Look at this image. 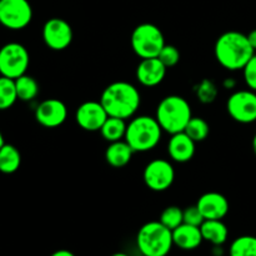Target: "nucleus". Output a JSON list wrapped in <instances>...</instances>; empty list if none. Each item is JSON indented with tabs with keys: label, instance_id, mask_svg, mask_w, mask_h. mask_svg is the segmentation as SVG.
<instances>
[{
	"label": "nucleus",
	"instance_id": "nucleus-4",
	"mask_svg": "<svg viewBox=\"0 0 256 256\" xmlns=\"http://www.w3.org/2000/svg\"><path fill=\"white\" fill-rule=\"evenodd\" d=\"M162 135V129L156 118L139 115L132 118L129 122L124 140L135 152H146L159 144Z\"/></svg>",
	"mask_w": 256,
	"mask_h": 256
},
{
	"label": "nucleus",
	"instance_id": "nucleus-1",
	"mask_svg": "<svg viewBox=\"0 0 256 256\" xmlns=\"http://www.w3.org/2000/svg\"><path fill=\"white\" fill-rule=\"evenodd\" d=\"M214 54L218 62L230 72L244 69L255 50L249 42L248 35L230 30L218 38L214 46Z\"/></svg>",
	"mask_w": 256,
	"mask_h": 256
},
{
	"label": "nucleus",
	"instance_id": "nucleus-28",
	"mask_svg": "<svg viewBox=\"0 0 256 256\" xmlns=\"http://www.w3.org/2000/svg\"><path fill=\"white\" fill-rule=\"evenodd\" d=\"M159 60L169 69V68L175 66L180 60V52L176 46L170 44H165L162 52L159 54Z\"/></svg>",
	"mask_w": 256,
	"mask_h": 256
},
{
	"label": "nucleus",
	"instance_id": "nucleus-32",
	"mask_svg": "<svg viewBox=\"0 0 256 256\" xmlns=\"http://www.w3.org/2000/svg\"><path fill=\"white\" fill-rule=\"evenodd\" d=\"M50 256H75V254L72 252H70V250L60 249V250H56V252H52Z\"/></svg>",
	"mask_w": 256,
	"mask_h": 256
},
{
	"label": "nucleus",
	"instance_id": "nucleus-20",
	"mask_svg": "<svg viewBox=\"0 0 256 256\" xmlns=\"http://www.w3.org/2000/svg\"><path fill=\"white\" fill-rule=\"evenodd\" d=\"M22 165V154L14 145L6 144L0 149V172L14 174Z\"/></svg>",
	"mask_w": 256,
	"mask_h": 256
},
{
	"label": "nucleus",
	"instance_id": "nucleus-36",
	"mask_svg": "<svg viewBox=\"0 0 256 256\" xmlns=\"http://www.w3.org/2000/svg\"><path fill=\"white\" fill-rule=\"evenodd\" d=\"M112 256H130L129 254H126V252H115V254H112Z\"/></svg>",
	"mask_w": 256,
	"mask_h": 256
},
{
	"label": "nucleus",
	"instance_id": "nucleus-22",
	"mask_svg": "<svg viewBox=\"0 0 256 256\" xmlns=\"http://www.w3.org/2000/svg\"><path fill=\"white\" fill-rule=\"evenodd\" d=\"M15 88H16L18 100L22 102H32L39 94V84L36 80L30 75L24 74L15 79Z\"/></svg>",
	"mask_w": 256,
	"mask_h": 256
},
{
	"label": "nucleus",
	"instance_id": "nucleus-9",
	"mask_svg": "<svg viewBox=\"0 0 256 256\" xmlns=\"http://www.w3.org/2000/svg\"><path fill=\"white\" fill-rule=\"evenodd\" d=\"M226 110L230 118L240 124L256 122V92L238 90L232 92L226 102Z\"/></svg>",
	"mask_w": 256,
	"mask_h": 256
},
{
	"label": "nucleus",
	"instance_id": "nucleus-10",
	"mask_svg": "<svg viewBox=\"0 0 256 256\" xmlns=\"http://www.w3.org/2000/svg\"><path fill=\"white\" fill-rule=\"evenodd\" d=\"M142 179L145 185L152 192H165L174 182L175 169L169 160L154 159L145 166Z\"/></svg>",
	"mask_w": 256,
	"mask_h": 256
},
{
	"label": "nucleus",
	"instance_id": "nucleus-5",
	"mask_svg": "<svg viewBox=\"0 0 256 256\" xmlns=\"http://www.w3.org/2000/svg\"><path fill=\"white\" fill-rule=\"evenodd\" d=\"M172 246V232L160 222H146L138 232L136 248L142 256H168Z\"/></svg>",
	"mask_w": 256,
	"mask_h": 256
},
{
	"label": "nucleus",
	"instance_id": "nucleus-21",
	"mask_svg": "<svg viewBox=\"0 0 256 256\" xmlns=\"http://www.w3.org/2000/svg\"><path fill=\"white\" fill-rule=\"evenodd\" d=\"M126 126V120L120 119V118L108 116L104 125L100 129V134L104 138V140H106L109 142H119V140L125 139Z\"/></svg>",
	"mask_w": 256,
	"mask_h": 256
},
{
	"label": "nucleus",
	"instance_id": "nucleus-11",
	"mask_svg": "<svg viewBox=\"0 0 256 256\" xmlns=\"http://www.w3.org/2000/svg\"><path fill=\"white\" fill-rule=\"evenodd\" d=\"M72 39V25L62 18H52L42 26V40L49 49L62 52L70 46Z\"/></svg>",
	"mask_w": 256,
	"mask_h": 256
},
{
	"label": "nucleus",
	"instance_id": "nucleus-26",
	"mask_svg": "<svg viewBox=\"0 0 256 256\" xmlns=\"http://www.w3.org/2000/svg\"><path fill=\"white\" fill-rule=\"evenodd\" d=\"M159 222L172 232L184 222V210L180 209L179 206H175V205L165 208L160 214Z\"/></svg>",
	"mask_w": 256,
	"mask_h": 256
},
{
	"label": "nucleus",
	"instance_id": "nucleus-16",
	"mask_svg": "<svg viewBox=\"0 0 256 256\" xmlns=\"http://www.w3.org/2000/svg\"><path fill=\"white\" fill-rule=\"evenodd\" d=\"M168 154L175 162H188L195 155V142L185 132L172 134L168 142Z\"/></svg>",
	"mask_w": 256,
	"mask_h": 256
},
{
	"label": "nucleus",
	"instance_id": "nucleus-19",
	"mask_svg": "<svg viewBox=\"0 0 256 256\" xmlns=\"http://www.w3.org/2000/svg\"><path fill=\"white\" fill-rule=\"evenodd\" d=\"M200 230L204 242H210L212 246H222L229 238V230L222 220H204Z\"/></svg>",
	"mask_w": 256,
	"mask_h": 256
},
{
	"label": "nucleus",
	"instance_id": "nucleus-18",
	"mask_svg": "<svg viewBox=\"0 0 256 256\" xmlns=\"http://www.w3.org/2000/svg\"><path fill=\"white\" fill-rule=\"evenodd\" d=\"M134 152L132 146L125 140H119V142H110L105 150V160L110 166L119 169L129 164Z\"/></svg>",
	"mask_w": 256,
	"mask_h": 256
},
{
	"label": "nucleus",
	"instance_id": "nucleus-3",
	"mask_svg": "<svg viewBox=\"0 0 256 256\" xmlns=\"http://www.w3.org/2000/svg\"><path fill=\"white\" fill-rule=\"evenodd\" d=\"M155 118L162 132L170 135L182 132L192 118V106L185 98L168 95L158 104Z\"/></svg>",
	"mask_w": 256,
	"mask_h": 256
},
{
	"label": "nucleus",
	"instance_id": "nucleus-12",
	"mask_svg": "<svg viewBox=\"0 0 256 256\" xmlns=\"http://www.w3.org/2000/svg\"><path fill=\"white\" fill-rule=\"evenodd\" d=\"M108 112L100 102L89 100L79 105L75 112L76 124L85 132H100L108 119Z\"/></svg>",
	"mask_w": 256,
	"mask_h": 256
},
{
	"label": "nucleus",
	"instance_id": "nucleus-6",
	"mask_svg": "<svg viewBox=\"0 0 256 256\" xmlns=\"http://www.w3.org/2000/svg\"><path fill=\"white\" fill-rule=\"evenodd\" d=\"M130 44L140 59L158 58L165 46V38L159 26L152 22H142L132 30Z\"/></svg>",
	"mask_w": 256,
	"mask_h": 256
},
{
	"label": "nucleus",
	"instance_id": "nucleus-13",
	"mask_svg": "<svg viewBox=\"0 0 256 256\" xmlns=\"http://www.w3.org/2000/svg\"><path fill=\"white\" fill-rule=\"evenodd\" d=\"M68 118V108L62 100L52 99L42 100L35 109V120L42 126L58 128L65 122Z\"/></svg>",
	"mask_w": 256,
	"mask_h": 256
},
{
	"label": "nucleus",
	"instance_id": "nucleus-31",
	"mask_svg": "<svg viewBox=\"0 0 256 256\" xmlns=\"http://www.w3.org/2000/svg\"><path fill=\"white\" fill-rule=\"evenodd\" d=\"M222 86L228 90H232L234 88H236V80L234 78H226V79L222 82Z\"/></svg>",
	"mask_w": 256,
	"mask_h": 256
},
{
	"label": "nucleus",
	"instance_id": "nucleus-25",
	"mask_svg": "<svg viewBox=\"0 0 256 256\" xmlns=\"http://www.w3.org/2000/svg\"><path fill=\"white\" fill-rule=\"evenodd\" d=\"M195 142H204L210 132V126L208 122L199 116H192L190 122H188L186 128L184 130Z\"/></svg>",
	"mask_w": 256,
	"mask_h": 256
},
{
	"label": "nucleus",
	"instance_id": "nucleus-23",
	"mask_svg": "<svg viewBox=\"0 0 256 256\" xmlns=\"http://www.w3.org/2000/svg\"><path fill=\"white\" fill-rule=\"evenodd\" d=\"M229 256H256V236L242 235L232 240L229 246Z\"/></svg>",
	"mask_w": 256,
	"mask_h": 256
},
{
	"label": "nucleus",
	"instance_id": "nucleus-27",
	"mask_svg": "<svg viewBox=\"0 0 256 256\" xmlns=\"http://www.w3.org/2000/svg\"><path fill=\"white\" fill-rule=\"evenodd\" d=\"M218 86L209 79H204L196 85L195 88V94L198 100L202 104H212L218 96Z\"/></svg>",
	"mask_w": 256,
	"mask_h": 256
},
{
	"label": "nucleus",
	"instance_id": "nucleus-34",
	"mask_svg": "<svg viewBox=\"0 0 256 256\" xmlns=\"http://www.w3.org/2000/svg\"><path fill=\"white\" fill-rule=\"evenodd\" d=\"M252 150H254V154L256 155V132L254 138H252Z\"/></svg>",
	"mask_w": 256,
	"mask_h": 256
},
{
	"label": "nucleus",
	"instance_id": "nucleus-8",
	"mask_svg": "<svg viewBox=\"0 0 256 256\" xmlns=\"http://www.w3.org/2000/svg\"><path fill=\"white\" fill-rule=\"evenodd\" d=\"M32 8L28 0H0V25L22 30L32 22Z\"/></svg>",
	"mask_w": 256,
	"mask_h": 256
},
{
	"label": "nucleus",
	"instance_id": "nucleus-29",
	"mask_svg": "<svg viewBox=\"0 0 256 256\" xmlns=\"http://www.w3.org/2000/svg\"><path fill=\"white\" fill-rule=\"evenodd\" d=\"M242 76H244L245 84L250 90L256 92V54L248 62L242 69Z\"/></svg>",
	"mask_w": 256,
	"mask_h": 256
},
{
	"label": "nucleus",
	"instance_id": "nucleus-14",
	"mask_svg": "<svg viewBox=\"0 0 256 256\" xmlns=\"http://www.w3.org/2000/svg\"><path fill=\"white\" fill-rule=\"evenodd\" d=\"M205 220H222L229 212V202L222 194L209 192L202 194L196 202Z\"/></svg>",
	"mask_w": 256,
	"mask_h": 256
},
{
	"label": "nucleus",
	"instance_id": "nucleus-24",
	"mask_svg": "<svg viewBox=\"0 0 256 256\" xmlns=\"http://www.w3.org/2000/svg\"><path fill=\"white\" fill-rule=\"evenodd\" d=\"M15 80L0 75V110H8L16 102Z\"/></svg>",
	"mask_w": 256,
	"mask_h": 256
},
{
	"label": "nucleus",
	"instance_id": "nucleus-17",
	"mask_svg": "<svg viewBox=\"0 0 256 256\" xmlns=\"http://www.w3.org/2000/svg\"><path fill=\"white\" fill-rule=\"evenodd\" d=\"M172 242H174V246L185 252H192V250L198 249L202 244L204 239H202L200 226L182 222L180 226L172 230Z\"/></svg>",
	"mask_w": 256,
	"mask_h": 256
},
{
	"label": "nucleus",
	"instance_id": "nucleus-2",
	"mask_svg": "<svg viewBox=\"0 0 256 256\" xmlns=\"http://www.w3.org/2000/svg\"><path fill=\"white\" fill-rule=\"evenodd\" d=\"M100 102L109 116L132 119L139 110L142 96L135 85L128 82H114L102 92Z\"/></svg>",
	"mask_w": 256,
	"mask_h": 256
},
{
	"label": "nucleus",
	"instance_id": "nucleus-35",
	"mask_svg": "<svg viewBox=\"0 0 256 256\" xmlns=\"http://www.w3.org/2000/svg\"><path fill=\"white\" fill-rule=\"evenodd\" d=\"M5 144V142H4V136H2V132H0V149H2V145Z\"/></svg>",
	"mask_w": 256,
	"mask_h": 256
},
{
	"label": "nucleus",
	"instance_id": "nucleus-30",
	"mask_svg": "<svg viewBox=\"0 0 256 256\" xmlns=\"http://www.w3.org/2000/svg\"><path fill=\"white\" fill-rule=\"evenodd\" d=\"M204 216L200 212L199 208L196 205H192L184 209V222L189 225H194V226H200L204 222Z\"/></svg>",
	"mask_w": 256,
	"mask_h": 256
},
{
	"label": "nucleus",
	"instance_id": "nucleus-33",
	"mask_svg": "<svg viewBox=\"0 0 256 256\" xmlns=\"http://www.w3.org/2000/svg\"><path fill=\"white\" fill-rule=\"evenodd\" d=\"M248 39H249V42L252 44V46L254 48V50L256 52V29L252 30V32L248 34Z\"/></svg>",
	"mask_w": 256,
	"mask_h": 256
},
{
	"label": "nucleus",
	"instance_id": "nucleus-15",
	"mask_svg": "<svg viewBox=\"0 0 256 256\" xmlns=\"http://www.w3.org/2000/svg\"><path fill=\"white\" fill-rule=\"evenodd\" d=\"M168 68L159 60V58L142 59L136 66V79L142 86L154 88L162 84L165 79Z\"/></svg>",
	"mask_w": 256,
	"mask_h": 256
},
{
	"label": "nucleus",
	"instance_id": "nucleus-7",
	"mask_svg": "<svg viewBox=\"0 0 256 256\" xmlns=\"http://www.w3.org/2000/svg\"><path fill=\"white\" fill-rule=\"evenodd\" d=\"M30 64V55L26 48L20 42H8L0 48V75L18 79L26 74Z\"/></svg>",
	"mask_w": 256,
	"mask_h": 256
}]
</instances>
